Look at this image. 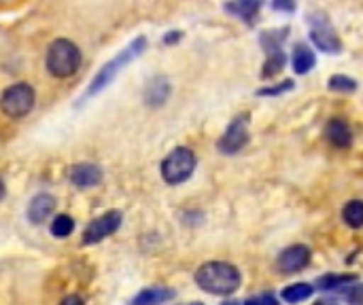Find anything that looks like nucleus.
<instances>
[{"mask_svg":"<svg viewBox=\"0 0 363 305\" xmlns=\"http://www.w3.org/2000/svg\"><path fill=\"white\" fill-rule=\"evenodd\" d=\"M240 272L236 265L228 263V261H208L204 265L198 267L196 272V284L211 293V295H232L240 289Z\"/></svg>","mask_w":363,"mask_h":305,"instance_id":"1","label":"nucleus"},{"mask_svg":"<svg viewBox=\"0 0 363 305\" xmlns=\"http://www.w3.org/2000/svg\"><path fill=\"white\" fill-rule=\"evenodd\" d=\"M145 47H147V38L145 36H138V38H134L125 49H121L113 59H108L100 70H98V74L91 79V83H89V87H87V98L89 96H96L98 91H102L119 72H121V68L123 66H128L132 59H136L143 51H145Z\"/></svg>","mask_w":363,"mask_h":305,"instance_id":"2","label":"nucleus"},{"mask_svg":"<svg viewBox=\"0 0 363 305\" xmlns=\"http://www.w3.org/2000/svg\"><path fill=\"white\" fill-rule=\"evenodd\" d=\"M45 64L47 70L57 79L72 76L81 66V49L68 38H57L49 45Z\"/></svg>","mask_w":363,"mask_h":305,"instance_id":"3","label":"nucleus"},{"mask_svg":"<svg viewBox=\"0 0 363 305\" xmlns=\"http://www.w3.org/2000/svg\"><path fill=\"white\" fill-rule=\"evenodd\" d=\"M196 155L191 149L187 146H177L174 151L168 153V157L162 161V178L168 183V185H181L185 180L191 178L194 170H196Z\"/></svg>","mask_w":363,"mask_h":305,"instance_id":"4","label":"nucleus"},{"mask_svg":"<svg viewBox=\"0 0 363 305\" xmlns=\"http://www.w3.org/2000/svg\"><path fill=\"white\" fill-rule=\"evenodd\" d=\"M306 21L311 25V34L308 36H311L313 45L319 51L334 53V55L342 51V42H340V38H338V34H336V30H334V25H332L330 17L325 13L313 11V13H308Z\"/></svg>","mask_w":363,"mask_h":305,"instance_id":"5","label":"nucleus"},{"mask_svg":"<svg viewBox=\"0 0 363 305\" xmlns=\"http://www.w3.org/2000/svg\"><path fill=\"white\" fill-rule=\"evenodd\" d=\"M36 93L32 89V85L28 83H15L11 87L4 89L2 98H0V108L6 117L11 119H21L26 117L32 106H34Z\"/></svg>","mask_w":363,"mask_h":305,"instance_id":"6","label":"nucleus"},{"mask_svg":"<svg viewBox=\"0 0 363 305\" xmlns=\"http://www.w3.org/2000/svg\"><path fill=\"white\" fill-rule=\"evenodd\" d=\"M285 32H287V28H283V30H266L262 34V38H259L262 47L266 49V62H264V70H262L264 79L274 76L285 66V51H283V40L287 36Z\"/></svg>","mask_w":363,"mask_h":305,"instance_id":"7","label":"nucleus"},{"mask_svg":"<svg viewBox=\"0 0 363 305\" xmlns=\"http://www.w3.org/2000/svg\"><path fill=\"white\" fill-rule=\"evenodd\" d=\"M121 219H123V217H121L119 210H108V212H104L102 217L94 219V221L87 225L81 244L91 246V244H98V242H102L104 238L113 236V234L121 227Z\"/></svg>","mask_w":363,"mask_h":305,"instance_id":"8","label":"nucleus"},{"mask_svg":"<svg viewBox=\"0 0 363 305\" xmlns=\"http://www.w3.org/2000/svg\"><path fill=\"white\" fill-rule=\"evenodd\" d=\"M247 142H249V121H247L245 115H238V117L232 119L225 134L219 138L217 149L223 155H236Z\"/></svg>","mask_w":363,"mask_h":305,"instance_id":"9","label":"nucleus"},{"mask_svg":"<svg viewBox=\"0 0 363 305\" xmlns=\"http://www.w3.org/2000/svg\"><path fill=\"white\" fill-rule=\"evenodd\" d=\"M311 257H313V255H311V248H308V246L296 244V246L285 248V251L279 255L277 265H279V270H281L283 274H298V272H302L304 267H308Z\"/></svg>","mask_w":363,"mask_h":305,"instance_id":"10","label":"nucleus"},{"mask_svg":"<svg viewBox=\"0 0 363 305\" xmlns=\"http://www.w3.org/2000/svg\"><path fill=\"white\" fill-rule=\"evenodd\" d=\"M53 208H55V197L53 195H49V193L34 195L30 200V204H28V210H26L28 221L34 223V225H40V223H45L49 219V214L53 212Z\"/></svg>","mask_w":363,"mask_h":305,"instance_id":"11","label":"nucleus"},{"mask_svg":"<svg viewBox=\"0 0 363 305\" xmlns=\"http://www.w3.org/2000/svg\"><path fill=\"white\" fill-rule=\"evenodd\" d=\"M102 180V172L94 163H74L70 168V183L79 189L96 187Z\"/></svg>","mask_w":363,"mask_h":305,"instance_id":"12","label":"nucleus"},{"mask_svg":"<svg viewBox=\"0 0 363 305\" xmlns=\"http://www.w3.org/2000/svg\"><path fill=\"white\" fill-rule=\"evenodd\" d=\"M168 96H170V81L166 76H162V74L153 76L147 83V87H145V102H147V106H153V108L162 106L168 100Z\"/></svg>","mask_w":363,"mask_h":305,"instance_id":"13","label":"nucleus"},{"mask_svg":"<svg viewBox=\"0 0 363 305\" xmlns=\"http://www.w3.org/2000/svg\"><path fill=\"white\" fill-rule=\"evenodd\" d=\"M177 297V293L168 287H149V289H143L130 305H164L168 301H172Z\"/></svg>","mask_w":363,"mask_h":305,"instance_id":"14","label":"nucleus"},{"mask_svg":"<svg viewBox=\"0 0 363 305\" xmlns=\"http://www.w3.org/2000/svg\"><path fill=\"white\" fill-rule=\"evenodd\" d=\"M315 64H317V57H315V51H313L308 45L300 42V45L294 47L291 66H294L296 74H306V72H311Z\"/></svg>","mask_w":363,"mask_h":305,"instance_id":"15","label":"nucleus"},{"mask_svg":"<svg viewBox=\"0 0 363 305\" xmlns=\"http://www.w3.org/2000/svg\"><path fill=\"white\" fill-rule=\"evenodd\" d=\"M325 134H328V140H330L334 146H338V149L349 146V144H351V140H353V136H351V127H349V123H347L345 119H332V121L328 123Z\"/></svg>","mask_w":363,"mask_h":305,"instance_id":"16","label":"nucleus"},{"mask_svg":"<svg viewBox=\"0 0 363 305\" xmlns=\"http://www.w3.org/2000/svg\"><path fill=\"white\" fill-rule=\"evenodd\" d=\"M223 8H225L228 13L236 15L238 19H242V21H247V23H253L255 17H257V11L262 8V2H257V0H238V2L225 4Z\"/></svg>","mask_w":363,"mask_h":305,"instance_id":"17","label":"nucleus"},{"mask_svg":"<svg viewBox=\"0 0 363 305\" xmlns=\"http://www.w3.org/2000/svg\"><path fill=\"white\" fill-rule=\"evenodd\" d=\"M315 293V287L313 284H306V282H298V284H291L287 289H283L281 297L287 301V304H302L306 299H311Z\"/></svg>","mask_w":363,"mask_h":305,"instance_id":"18","label":"nucleus"},{"mask_svg":"<svg viewBox=\"0 0 363 305\" xmlns=\"http://www.w3.org/2000/svg\"><path fill=\"white\" fill-rule=\"evenodd\" d=\"M342 219L349 227L359 229L363 227V200H351L345 208H342Z\"/></svg>","mask_w":363,"mask_h":305,"instance_id":"19","label":"nucleus"},{"mask_svg":"<svg viewBox=\"0 0 363 305\" xmlns=\"http://www.w3.org/2000/svg\"><path fill=\"white\" fill-rule=\"evenodd\" d=\"M357 278L355 276H323V278H319L317 280V284H315V291L319 289V291H336V289H347L351 282H355Z\"/></svg>","mask_w":363,"mask_h":305,"instance_id":"20","label":"nucleus"},{"mask_svg":"<svg viewBox=\"0 0 363 305\" xmlns=\"http://www.w3.org/2000/svg\"><path fill=\"white\" fill-rule=\"evenodd\" d=\"M74 231V221L68 214H60L51 221V234L55 238H66Z\"/></svg>","mask_w":363,"mask_h":305,"instance_id":"21","label":"nucleus"},{"mask_svg":"<svg viewBox=\"0 0 363 305\" xmlns=\"http://www.w3.org/2000/svg\"><path fill=\"white\" fill-rule=\"evenodd\" d=\"M330 89L334 91H342V93H353L357 89V81L351 79V76H345V74H336L328 81Z\"/></svg>","mask_w":363,"mask_h":305,"instance_id":"22","label":"nucleus"},{"mask_svg":"<svg viewBox=\"0 0 363 305\" xmlns=\"http://www.w3.org/2000/svg\"><path fill=\"white\" fill-rule=\"evenodd\" d=\"M291 89H294V81L287 79V81H283V83H279V85H274V87H264V89H259L257 96H281V93L291 91Z\"/></svg>","mask_w":363,"mask_h":305,"instance_id":"23","label":"nucleus"},{"mask_svg":"<svg viewBox=\"0 0 363 305\" xmlns=\"http://www.w3.org/2000/svg\"><path fill=\"white\" fill-rule=\"evenodd\" d=\"M345 297H347L349 304L363 305V287H351V289H347Z\"/></svg>","mask_w":363,"mask_h":305,"instance_id":"24","label":"nucleus"},{"mask_svg":"<svg viewBox=\"0 0 363 305\" xmlns=\"http://www.w3.org/2000/svg\"><path fill=\"white\" fill-rule=\"evenodd\" d=\"M245 305H279V301H277V297H274L272 293H264L262 297H251V299H247Z\"/></svg>","mask_w":363,"mask_h":305,"instance_id":"25","label":"nucleus"},{"mask_svg":"<svg viewBox=\"0 0 363 305\" xmlns=\"http://www.w3.org/2000/svg\"><path fill=\"white\" fill-rule=\"evenodd\" d=\"M60 305H83V299L79 295H66Z\"/></svg>","mask_w":363,"mask_h":305,"instance_id":"26","label":"nucleus"},{"mask_svg":"<svg viewBox=\"0 0 363 305\" xmlns=\"http://www.w3.org/2000/svg\"><path fill=\"white\" fill-rule=\"evenodd\" d=\"M272 6H274L277 11H294V8H296L291 2H274Z\"/></svg>","mask_w":363,"mask_h":305,"instance_id":"27","label":"nucleus"},{"mask_svg":"<svg viewBox=\"0 0 363 305\" xmlns=\"http://www.w3.org/2000/svg\"><path fill=\"white\" fill-rule=\"evenodd\" d=\"M179 36H181V32H170V36H166L164 40L166 42H172V40H179Z\"/></svg>","mask_w":363,"mask_h":305,"instance_id":"28","label":"nucleus"},{"mask_svg":"<svg viewBox=\"0 0 363 305\" xmlns=\"http://www.w3.org/2000/svg\"><path fill=\"white\" fill-rule=\"evenodd\" d=\"M4 193H6V187H4V180L0 178V200L4 197Z\"/></svg>","mask_w":363,"mask_h":305,"instance_id":"29","label":"nucleus"},{"mask_svg":"<svg viewBox=\"0 0 363 305\" xmlns=\"http://www.w3.org/2000/svg\"><path fill=\"white\" fill-rule=\"evenodd\" d=\"M315 305H338L336 301H317Z\"/></svg>","mask_w":363,"mask_h":305,"instance_id":"30","label":"nucleus"},{"mask_svg":"<svg viewBox=\"0 0 363 305\" xmlns=\"http://www.w3.org/2000/svg\"><path fill=\"white\" fill-rule=\"evenodd\" d=\"M221 305H240V304H238V301H223Z\"/></svg>","mask_w":363,"mask_h":305,"instance_id":"31","label":"nucleus"}]
</instances>
